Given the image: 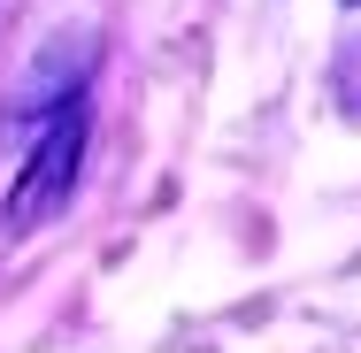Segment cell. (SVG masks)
I'll return each instance as SVG.
<instances>
[{"mask_svg": "<svg viewBox=\"0 0 361 353\" xmlns=\"http://www.w3.org/2000/svg\"><path fill=\"white\" fill-rule=\"evenodd\" d=\"M77 161H85V92L70 85L54 100L39 146L23 154V177L8 192V230H39L47 215H62V200H70V185H77Z\"/></svg>", "mask_w": 361, "mask_h": 353, "instance_id": "1", "label": "cell"}, {"mask_svg": "<svg viewBox=\"0 0 361 353\" xmlns=\"http://www.w3.org/2000/svg\"><path fill=\"white\" fill-rule=\"evenodd\" d=\"M338 100H346V108L361 116V39L346 47V62H338Z\"/></svg>", "mask_w": 361, "mask_h": 353, "instance_id": "2", "label": "cell"}, {"mask_svg": "<svg viewBox=\"0 0 361 353\" xmlns=\"http://www.w3.org/2000/svg\"><path fill=\"white\" fill-rule=\"evenodd\" d=\"M354 8H361V0H354Z\"/></svg>", "mask_w": 361, "mask_h": 353, "instance_id": "3", "label": "cell"}]
</instances>
